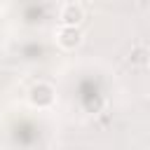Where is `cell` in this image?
Wrapping results in <instances>:
<instances>
[{
  "label": "cell",
  "instance_id": "obj_1",
  "mask_svg": "<svg viewBox=\"0 0 150 150\" xmlns=\"http://www.w3.org/2000/svg\"><path fill=\"white\" fill-rule=\"evenodd\" d=\"M28 101L35 105V108H49L54 103V87L47 84V82H38L33 84L30 94H28Z\"/></svg>",
  "mask_w": 150,
  "mask_h": 150
},
{
  "label": "cell",
  "instance_id": "obj_2",
  "mask_svg": "<svg viewBox=\"0 0 150 150\" xmlns=\"http://www.w3.org/2000/svg\"><path fill=\"white\" fill-rule=\"evenodd\" d=\"M59 19H61L63 26H75V28H80V21L84 19V9H82L80 2H66V5L61 7V12H59Z\"/></svg>",
  "mask_w": 150,
  "mask_h": 150
},
{
  "label": "cell",
  "instance_id": "obj_3",
  "mask_svg": "<svg viewBox=\"0 0 150 150\" xmlns=\"http://www.w3.org/2000/svg\"><path fill=\"white\" fill-rule=\"evenodd\" d=\"M56 40L63 49H75L82 42V30L75 28V26H61L59 33H56Z\"/></svg>",
  "mask_w": 150,
  "mask_h": 150
},
{
  "label": "cell",
  "instance_id": "obj_4",
  "mask_svg": "<svg viewBox=\"0 0 150 150\" xmlns=\"http://www.w3.org/2000/svg\"><path fill=\"white\" fill-rule=\"evenodd\" d=\"M129 63H131V66H138V68L148 66V63H150V49L143 47V45L134 47V49L129 52Z\"/></svg>",
  "mask_w": 150,
  "mask_h": 150
}]
</instances>
